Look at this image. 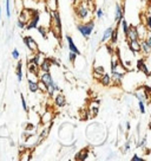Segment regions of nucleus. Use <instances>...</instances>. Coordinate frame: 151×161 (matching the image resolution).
<instances>
[{"label":"nucleus","instance_id":"nucleus-1","mask_svg":"<svg viewBox=\"0 0 151 161\" xmlns=\"http://www.w3.org/2000/svg\"><path fill=\"white\" fill-rule=\"evenodd\" d=\"M93 26H94V24L91 21V23H89V24L79 25V26H78V30H79V32H80L85 38H89L90 35H91V32H92V30H93Z\"/></svg>","mask_w":151,"mask_h":161},{"label":"nucleus","instance_id":"nucleus-2","mask_svg":"<svg viewBox=\"0 0 151 161\" xmlns=\"http://www.w3.org/2000/svg\"><path fill=\"white\" fill-rule=\"evenodd\" d=\"M24 41L26 44V46L32 51V52H37L38 51V44L37 41H34V39L32 37H24Z\"/></svg>","mask_w":151,"mask_h":161},{"label":"nucleus","instance_id":"nucleus-3","mask_svg":"<svg viewBox=\"0 0 151 161\" xmlns=\"http://www.w3.org/2000/svg\"><path fill=\"white\" fill-rule=\"evenodd\" d=\"M126 37L129 38V40H138V33H137V30L135 26H130L129 30H128V33H126Z\"/></svg>","mask_w":151,"mask_h":161},{"label":"nucleus","instance_id":"nucleus-4","mask_svg":"<svg viewBox=\"0 0 151 161\" xmlns=\"http://www.w3.org/2000/svg\"><path fill=\"white\" fill-rule=\"evenodd\" d=\"M87 13H89V11H87V8H86L84 5H81L80 7L77 8V16H78L79 18H81V19H84V18L87 16Z\"/></svg>","mask_w":151,"mask_h":161},{"label":"nucleus","instance_id":"nucleus-5","mask_svg":"<svg viewBox=\"0 0 151 161\" xmlns=\"http://www.w3.org/2000/svg\"><path fill=\"white\" fill-rule=\"evenodd\" d=\"M137 66H138V69H139L141 71H143L147 76H150V71H149V69L147 68V65L144 64L143 59H138V62H137Z\"/></svg>","mask_w":151,"mask_h":161},{"label":"nucleus","instance_id":"nucleus-6","mask_svg":"<svg viewBox=\"0 0 151 161\" xmlns=\"http://www.w3.org/2000/svg\"><path fill=\"white\" fill-rule=\"evenodd\" d=\"M41 82L44 83V84H46V87H49V85H51L52 84V77H51V75H50V72H44V75L41 76Z\"/></svg>","mask_w":151,"mask_h":161},{"label":"nucleus","instance_id":"nucleus-7","mask_svg":"<svg viewBox=\"0 0 151 161\" xmlns=\"http://www.w3.org/2000/svg\"><path fill=\"white\" fill-rule=\"evenodd\" d=\"M129 45H130V49L135 52H139L142 49H141V43L138 40H130L129 41Z\"/></svg>","mask_w":151,"mask_h":161},{"label":"nucleus","instance_id":"nucleus-8","mask_svg":"<svg viewBox=\"0 0 151 161\" xmlns=\"http://www.w3.org/2000/svg\"><path fill=\"white\" fill-rule=\"evenodd\" d=\"M51 60L50 59H44L43 60V63H41V65H40V69H41V71H44V72H49L50 71V69H51Z\"/></svg>","mask_w":151,"mask_h":161},{"label":"nucleus","instance_id":"nucleus-9","mask_svg":"<svg viewBox=\"0 0 151 161\" xmlns=\"http://www.w3.org/2000/svg\"><path fill=\"white\" fill-rule=\"evenodd\" d=\"M66 39H67V41H69V47H70L71 52H75L76 55H79L80 52H79L78 47H77L75 44H73V40H72V38H71L70 36H67V37H66Z\"/></svg>","mask_w":151,"mask_h":161},{"label":"nucleus","instance_id":"nucleus-10","mask_svg":"<svg viewBox=\"0 0 151 161\" xmlns=\"http://www.w3.org/2000/svg\"><path fill=\"white\" fill-rule=\"evenodd\" d=\"M28 72L27 74H31V75H38V65L37 64H34V63H32V62H30V64H28Z\"/></svg>","mask_w":151,"mask_h":161},{"label":"nucleus","instance_id":"nucleus-11","mask_svg":"<svg viewBox=\"0 0 151 161\" xmlns=\"http://www.w3.org/2000/svg\"><path fill=\"white\" fill-rule=\"evenodd\" d=\"M38 20H39V13L36 12L34 16H33V19L31 20V23L27 25V29H33V27H37L38 26Z\"/></svg>","mask_w":151,"mask_h":161},{"label":"nucleus","instance_id":"nucleus-12","mask_svg":"<svg viewBox=\"0 0 151 161\" xmlns=\"http://www.w3.org/2000/svg\"><path fill=\"white\" fill-rule=\"evenodd\" d=\"M122 18H123V12H122L120 6L117 4V5H116V14H114V19H116L117 23H119Z\"/></svg>","mask_w":151,"mask_h":161},{"label":"nucleus","instance_id":"nucleus-13","mask_svg":"<svg viewBox=\"0 0 151 161\" xmlns=\"http://www.w3.org/2000/svg\"><path fill=\"white\" fill-rule=\"evenodd\" d=\"M56 104L58 107H64L66 104V99L63 95H57L56 97Z\"/></svg>","mask_w":151,"mask_h":161},{"label":"nucleus","instance_id":"nucleus-14","mask_svg":"<svg viewBox=\"0 0 151 161\" xmlns=\"http://www.w3.org/2000/svg\"><path fill=\"white\" fill-rule=\"evenodd\" d=\"M28 89L31 93H36L38 90V83L36 80H32L28 78Z\"/></svg>","mask_w":151,"mask_h":161},{"label":"nucleus","instance_id":"nucleus-15","mask_svg":"<svg viewBox=\"0 0 151 161\" xmlns=\"http://www.w3.org/2000/svg\"><path fill=\"white\" fill-rule=\"evenodd\" d=\"M87 155H89V150H87V149H83V150L77 155V159H78V160H85V159L87 158Z\"/></svg>","mask_w":151,"mask_h":161},{"label":"nucleus","instance_id":"nucleus-16","mask_svg":"<svg viewBox=\"0 0 151 161\" xmlns=\"http://www.w3.org/2000/svg\"><path fill=\"white\" fill-rule=\"evenodd\" d=\"M141 49H143V52L145 53V55H148L149 52H150V46L145 43V40H142V43H141Z\"/></svg>","mask_w":151,"mask_h":161},{"label":"nucleus","instance_id":"nucleus-17","mask_svg":"<svg viewBox=\"0 0 151 161\" xmlns=\"http://www.w3.org/2000/svg\"><path fill=\"white\" fill-rule=\"evenodd\" d=\"M111 32H112V27H109L105 32H104V35H103V38H102V41L104 43V41H106V40L110 38V36H111Z\"/></svg>","mask_w":151,"mask_h":161},{"label":"nucleus","instance_id":"nucleus-18","mask_svg":"<svg viewBox=\"0 0 151 161\" xmlns=\"http://www.w3.org/2000/svg\"><path fill=\"white\" fill-rule=\"evenodd\" d=\"M102 84H104V85H108L110 82H111V78H110V76L108 75V74H103V76H102Z\"/></svg>","mask_w":151,"mask_h":161},{"label":"nucleus","instance_id":"nucleus-19","mask_svg":"<svg viewBox=\"0 0 151 161\" xmlns=\"http://www.w3.org/2000/svg\"><path fill=\"white\" fill-rule=\"evenodd\" d=\"M111 41H112V44L114 43H117V38H118V31H117V29H114L112 30V32H111Z\"/></svg>","mask_w":151,"mask_h":161},{"label":"nucleus","instance_id":"nucleus-20","mask_svg":"<svg viewBox=\"0 0 151 161\" xmlns=\"http://www.w3.org/2000/svg\"><path fill=\"white\" fill-rule=\"evenodd\" d=\"M53 13V17H55V21H56V25L58 27H60L61 26V24H60V17H59V13L58 12H52Z\"/></svg>","mask_w":151,"mask_h":161},{"label":"nucleus","instance_id":"nucleus-21","mask_svg":"<svg viewBox=\"0 0 151 161\" xmlns=\"http://www.w3.org/2000/svg\"><path fill=\"white\" fill-rule=\"evenodd\" d=\"M17 76H18V80L20 82L22 78V75H21V63L19 62L18 65H17Z\"/></svg>","mask_w":151,"mask_h":161},{"label":"nucleus","instance_id":"nucleus-22","mask_svg":"<svg viewBox=\"0 0 151 161\" xmlns=\"http://www.w3.org/2000/svg\"><path fill=\"white\" fill-rule=\"evenodd\" d=\"M120 23H122V26H123L124 33H125V36H126L128 30H129V26H128V24H126V21H125V19H124V18H122V19H120Z\"/></svg>","mask_w":151,"mask_h":161},{"label":"nucleus","instance_id":"nucleus-23","mask_svg":"<svg viewBox=\"0 0 151 161\" xmlns=\"http://www.w3.org/2000/svg\"><path fill=\"white\" fill-rule=\"evenodd\" d=\"M38 83V89H40L41 91H47V87H46V84H44L41 80L40 82H37Z\"/></svg>","mask_w":151,"mask_h":161},{"label":"nucleus","instance_id":"nucleus-24","mask_svg":"<svg viewBox=\"0 0 151 161\" xmlns=\"http://www.w3.org/2000/svg\"><path fill=\"white\" fill-rule=\"evenodd\" d=\"M94 72L99 74V75H103V74H105V69L103 66H97V68H94Z\"/></svg>","mask_w":151,"mask_h":161},{"label":"nucleus","instance_id":"nucleus-25","mask_svg":"<svg viewBox=\"0 0 151 161\" xmlns=\"http://www.w3.org/2000/svg\"><path fill=\"white\" fill-rule=\"evenodd\" d=\"M6 13H7V17L10 18V16H11V11H10V0H6Z\"/></svg>","mask_w":151,"mask_h":161},{"label":"nucleus","instance_id":"nucleus-26","mask_svg":"<svg viewBox=\"0 0 151 161\" xmlns=\"http://www.w3.org/2000/svg\"><path fill=\"white\" fill-rule=\"evenodd\" d=\"M37 27H38V31L43 35V37H44V38H46V31H45V29H44V27H41V26H37Z\"/></svg>","mask_w":151,"mask_h":161},{"label":"nucleus","instance_id":"nucleus-27","mask_svg":"<svg viewBox=\"0 0 151 161\" xmlns=\"http://www.w3.org/2000/svg\"><path fill=\"white\" fill-rule=\"evenodd\" d=\"M50 120H51V114H45L44 115V119H43V122L46 123V122H49Z\"/></svg>","mask_w":151,"mask_h":161},{"label":"nucleus","instance_id":"nucleus-28","mask_svg":"<svg viewBox=\"0 0 151 161\" xmlns=\"http://www.w3.org/2000/svg\"><path fill=\"white\" fill-rule=\"evenodd\" d=\"M139 109H141L142 114H144V113H145V108H144V103H143L142 101H139Z\"/></svg>","mask_w":151,"mask_h":161},{"label":"nucleus","instance_id":"nucleus-29","mask_svg":"<svg viewBox=\"0 0 151 161\" xmlns=\"http://www.w3.org/2000/svg\"><path fill=\"white\" fill-rule=\"evenodd\" d=\"M12 56H13V58H14V59H18V58H19V51H18V50H13Z\"/></svg>","mask_w":151,"mask_h":161},{"label":"nucleus","instance_id":"nucleus-30","mask_svg":"<svg viewBox=\"0 0 151 161\" xmlns=\"http://www.w3.org/2000/svg\"><path fill=\"white\" fill-rule=\"evenodd\" d=\"M21 103H22L24 110H25V111H27V105H26V102H25V99H24V96H22V95H21Z\"/></svg>","mask_w":151,"mask_h":161},{"label":"nucleus","instance_id":"nucleus-31","mask_svg":"<svg viewBox=\"0 0 151 161\" xmlns=\"http://www.w3.org/2000/svg\"><path fill=\"white\" fill-rule=\"evenodd\" d=\"M39 59H40V58H39V56H36V57L31 60V62H32V63H34V64H37V65H39Z\"/></svg>","mask_w":151,"mask_h":161},{"label":"nucleus","instance_id":"nucleus-32","mask_svg":"<svg viewBox=\"0 0 151 161\" xmlns=\"http://www.w3.org/2000/svg\"><path fill=\"white\" fill-rule=\"evenodd\" d=\"M25 25H26V23H24V21H21V20H19L18 21V26L20 27V29H24Z\"/></svg>","mask_w":151,"mask_h":161},{"label":"nucleus","instance_id":"nucleus-33","mask_svg":"<svg viewBox=\"0 0 151 161\" xmlns=\"http://www.w3.org/2000/svg\"><path fill=\"white\" fill-rule=\"evenodd\" d=\"M75 59H76V53H75V52H71V53H70V60L73 63V62H75Z\"/></svg>","mask_w":151,"mask_h":161},{"label":"nucleus","instance_id":"nucleus-34","mask_svg":"<svg viewBox=\"0 0 151 161\" xmlns=\"http://www.w3.org/2000/svg\"><path fill=\"white\" fill-rule=\"evenodd\" d=\"M34 127H33V124L32 123H28L27 126H26V130H32Z\"/></svg>","mask_w":151,"mask_h":161},{"label":"nucleus","instance_id":"nucleus-35","mask_svg":"<svg viewBox=\"0 0 151 161\" xmlns=\"http://www.w3.org/2000/svg\"><path fill=\"white\" fill-rule=\"evenodd\" d=\"M97 17H98V18H102V17H103V11H102V10H98V11H97Z\"/></svg>","mask_w":151,"mask_h":161},{"label":"nucleus","instance_id":"nucleus-36","mask_svg":"<svg viewBox=\"0 0 151 161\" xmlns=\"http://www.w3.org/2000/svg\"><path fill=\"white\" fill-rule=\"evenodd\" d=\"M132 161H143V159L139 158V156H137V155H135V156L132 158Z\"/></svg>","mask_w":151,"mask_h":161},{"label":"nucleus","instance_id":"nucleus-37","mask_svg":"<svg viewBox=\"0 0 151 161\" xmlns=\"http://www.w3.org/2000/svg\"><path fill=\"white\" fill-rule=\"evenodd\" d=\"M98 113V108L97 107H92V115H97Z\"/></svg>","mask_w":151,"mask_h":161},{"label":"nucleus","instance_id":"nucleus-38","mask_svg":"<svg viewBox=\"0 0 151 161\" xmlns=\"http://www.w3.org/2000/svg\"><path fill=\"white\" fill-rule=\"evenodd\" d=\"M126 127H128V129H130V123L129 122H126Z\"/></svg>","mask_w":151,"mask_h":161}]
</instances>
